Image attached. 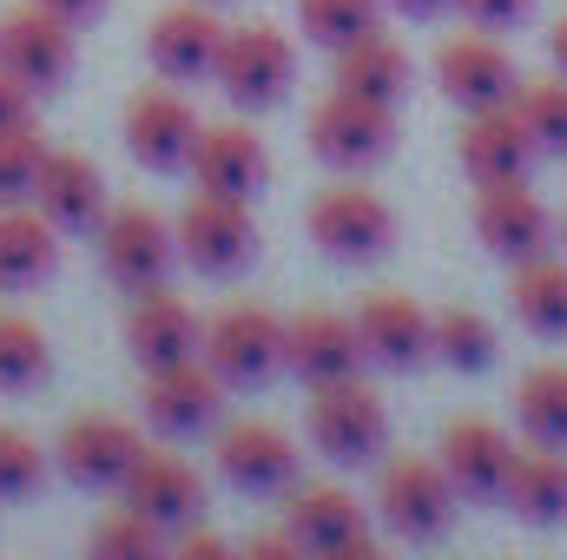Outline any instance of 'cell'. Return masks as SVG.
<instances>
[{
  "instance_id": "f546056e",
  "label": "cell",
  "mask_w": 567,
  "mask_h": 560,
  "mask_svg": "<svg viewBox=\"0 0 567 560\" xmlns=\"http://www.w3.org/2000/svg\"><path fill=\"white\" fill-rule=\"evenodd\" d=\"M515 422L528 442L567 448V363H542L515 383Z\"/></svg>"
},
{
  "instance_id": "ee69618b",
  "label": "cell",
  "mask_w": 567,
  "mask_h": 560,
  "mask_svg": "<svg viewBox=\"0 0 567 560\" xmlns=\"http://www.w3.org/2000/svg\"><path fill=\"white\" fill-rule=\"evenodd\" d=\"M561 245H567V218H561Z\"/></svg>"
},
{
  "instance_id": "83f0119b",
  "label": "cell",
  "mask_w": 567,
  "mask_h": 560,
  "mask_svg": "<svg viewBox=\"0 0 567 560\" xmlns=\"http://www.w3.org/2000/svg\"><path fill=\"white\" fill-rule=\"evenodd\" d=\"M330 86L396 106V100L410 93V53H403L390 33H363V40H350V46L330 53Z\"/></svg>"
},
{
  "instance_id": "e575fe53",
  "label": "cell",
  "mask_w": 567,
  "mask_h": 560,
  "mask_svg": "<svg viewBox=\"0 0 567 560\" xmlns=\"http://www.w3.org/2000/svg\"><path fill=\"white\" fill-rule=\"evenodd\" d=\"M40 165H47V139L33 126H7L0 133V205H33Z\"/></svg>"
},
{
  "instance_id": "836d02e7",
  "label": "cell",
  "mask_w": 567,
  "mask_h": 560,
  "mask_svg": "<svg viewBox=\"0 0 567 560\" xmlns=\"http://www.w3.org/2000/svg\"><path fill=\"white\" fill-rule=\"evenodd\" d=\"M435 356L449 363V370H488L495 363V330H488V317H475V310H442L435 317Z\"/></svg>"
},
{
  "instance_id": "9c48e42d",
  "label": "cell",
  "mask_w": 567,
  "mask_h": 560,
  "mask_svg": "<svg viewBox=\"0 0 567 560\" xmlns=\"http://www.w3.org/2000/svg\"><path fill=\"white\" fill-rule=\"evenodd\" d=\"M73 20H60L53 7L40 0H20L7 20H0V66L40 100V93H60L73 80Z\"/></svg>"
},
{
  "instance_id": "6da1fadb",
  "label": "cell",
  "mask_w": 567,
  "mask_h": 560,
  "mask_svg": "<svg viewBox=\"0 0 567 560\" xmlns=\"http://www.w3.org/2000/svg\"><path fill=\"white\" fill-rule=\"evenodd\" d=\"M310 448L337 468H370L383 462V442H390V409L383 396L363 383V376H343V383H317L310 390Z\"/></svg>"
},
{
  "instance_id": "2e32d148",
  "label": "cell",
  "mask_w": 567,
  "mask_h": 560,
  "mask_svg": "<svg viewBox=\"0 0 567 560\" xmlns=\"http://www.w3.org/2000/svg\"><path fill=\"white\" fill-rule=\"evenodd\" d=\"M218 46H225V20L212 13V0H178V7L152 13V27H145V53H152L158 80H172V86L212 80Z\"/></svg>"
},
{
  "instance_id": "d6986e66",
  "label": "cell",
  "mask_w": 567,
  "mask_h": 560,
  "mask_svg": "<svg viewBox=\"0 0 567 560\" xmlns=\"http://www.w3.org/2000/svg\"><path fill=\"white\" fill-rule=\"evenodd\" d=\"M192 185L198 191H218V198H258L265 178H271V152L251 126L225 120V126H198V145L185 158Z\"/></svg>"
},
{
  "instance_id": "5b68a950",
  "label": "cell",
  "mask_w": 567,
  "mask_h": 560,
  "mask_svg": "<svg viewBox=\"0 0 567 560\" xmlns=\"http://www.w3.org/2000/svg\"><path fill=\"white\" fill-rule=\"evenodd\" d=\"M284 343H290V323L265 303H231L205 323V363L225 376V390H265L284 370Z\"/></svg>"
},
{
  "instance_id": "60d3db41",
  "label": "cell",
  "mask_w": 567,
  "mask_h": 560,
  "mask_svg": "<svg viewBox=\"0 0 567 560\" xmlns=\"http://www.w3.org/2000/svg\"><path fill=\"white\" fill-rule=\"evenodd\" d=\"M40 7H53L60 20H73V27H86V20H100L106 13V0H40Z\"/></svg>"
},
{
  "instance_id": "f1b7e54d",
  "label": "cell",
  "mask_w": 567,
  "mask_h": 560,
  "mask_svg": "<svg viewBox=\"0 0 567 560\" xmlns=\"http://www.w3.org/2000/svg\"><path fill=\"white\" fill-rule=\"evenodd\" d=\"M508 303L535 336H567V258H528L508 278Z\"/></svg>"
},
{
  "instance_id": "1f68e13d",
  "label": "cell",
  "mask_w": 567,
  "mask_h": 560,
  "mask_svg": "<svg viewBox=\"0 0 567 560\" xmlns=\"http://www.w3.org/2000/svg\"><path fill=\"white\" fill-rule=\"evenodd\" d=\"M297 27L310 33V46L337 53L363 33H383V0H297Z\"/></svg>"
},
{
  "instance_id": "4316f807",
  "label": "cell",
  "mask_w": 567,
  "mask_h": 560,
  "mask_svg": "<svg viewBox=\"0 0 567 560\" xmlns=\"http://www.w3.org/2000/svg\"><path fill=\"white\" fill-rule=\"evenodd\" d=\"M502 501H508L528 528H561L567 521V455L548 448V442L515 448V468H508Z\"/></svg>"
},
{
  "instance_id": "603a6c76",
  "label": "cell",
  "mask_w": 567,
  "mask_h": 560,
  "mask_svg": "<svg viewBox=\"0 0 567 560\" xmlns=\"http://www.w3.org/2000/svg\"><path fill=\"white\" fill-rule=\"evenodd\" d=\"M475 238H482L488 258H502V265H528V258L548 251V211H542V198L528 191V178H515V185H482V198H475Z\"/></svg>"
},
{
  "instance_id": "ba28073f",
  "label": "cell",
  "mask_w": 567,
  "mask_h": 560,
  "mask_svg": "<svg viewBox=\"0 0 567 560\" xmlns=\"http://www.w3.org/2000/svg\"><path fill=\"white\" fill-rule=\"evenodd\" d=\"M145 455V435L113 409H93V416H73L53 442V462L73 488H93V495H120V481L133 475V462Z\"/></svg>"
},
{
  "instance_id": "b9f144b4",
  "label": "cell",
  "mask_w": 567,
  "mask_h": 560,
  "mask_svg": "<svg viewBox=\"0 0 567 560\" xmlns=\"http://www.w3.org/2000/svg\"><path fill=\"white\" fill-rule=\"evenodd\" d=\"M383 7H396V13H410V20H435V13L455 7V0H383Z\"/></svg>"
},
{
  "instance_id": "8fae6325",
  "label": "cell",
  "mask_w": 567,
  "mask_h": 560,
  "mask_svg": "<svg viewBox=\"0 0 567 560\" xmlns=\"http://www.w3.org/2000/svg\"><path fill=\"white\" fill-rule=\"evenodd\" d=\"M100 265H106V278L120 283L126 297L165 283V271L178 265V231H172V218H158L152 205H113V211L100 218Z\"/></svg>"
},
{
  "instance_id": "4fadbf2b",
  "label": "cell",
  "mask_w": 567,
  "mask_h": 560,
  "mask_svg": "<svg viewBox=\"0 0 567 560\" xmlns=\"http://www.w3.org/2000/svg\"><path fill=\"white\" fill-rule=\"evenodd\" d=\"M435 86H442L462 113H488V106H515L522 73H515L508 46L475 27V33H455V40L435 46Z\"/></svg>"
},
{
  "instance_id": "7bdbcfd3",
  "label": "cell",
  "mask_w": 567,
  "mask_h": 560,
  "mask_svg": "<svg viewBox=\"0 0 567 560\" xmlns=\"http://www.w3.org/2000/svg\"><path fill=\"white\" fill-rule=\"evenodd\" d=\"M548 53H555V73H567V13L555 20V33H548Z\"/></svg>"
},
{
  "instance_id": "ffe728a7",
  "label": "cell",
  "mask_w": 567,
  "mask_h": 560,
  "mask_svg": "<svg viewBox=\"0 0 567 560\" xmlns=\"http://www.w3.org/2000/svg\"><path fill=\"white\" fill-rule=\"evenodd\" d=\"M442 468H449V481H455V495H468V501H502V488H508V468H515V442H508V428L488 416H455L442 428Z\"/></svg>"
},
{
  "instance_id": "8992f818",
  "label": "cell",
  "mask_w": 567,
  "mask_h": 560,
  "mask_svg": "<svg viewBox=\"0 0 567 560\" xmlns=\"http://www.w3.org/2000/svg\"><path fill=\"white\" fill-rule=\"evenodd\" d=\"M303 133H310V152H317L330 172H363V165L390 158V145H396V106L330 86V93L310 106V126H303Z\"/></svg>"
},
{
  "instance_id": "9a60e30c",
  "label": "cell",
  "mask_w": 567,
  "mask_h": 560,
  "mask_svg": "<svg viewBox=\"0 0 567 560\" xmlns=\"http://www.w3.org/2000/svg\"><path fill=\"white\" fill-rule=\"evenodd\" d=\"M120 139H126V152L145 172H185V158L198 145V113H192V100L178 86H140L126 100Z\"/></svg>"
},
{
  "instance_id": "484cf974",
  "label": "cell",
  "mask_w": 567,
  "mask_h": 560,
  "mask_svg": "<svg viewBox=\"0 0 567 560\" xmlns=\"http://www.w3.org/2000/svg\"><path fill=\"white\" fill-rule=\"evenodd\" d=\"M60 271V225L40 205H0V290H40Z\"/></svg>"
},
{
  "instance_id": "d6a6232c",
  "label": "cell",
  "mask_w": 567,
  "mask_h": 560,
  "mask_svg": "<svg viewBox=\"0 0 567 560\" xmlns=\"http://www.w3.org/2000/svg\"><path fill=\"white\" fill-rule=\"evenodd\" d=\"M515 113H522L528 139L542 145V152H567V73H555V80H522Z\"/></svg>"
},
{
  "instance_id": "30bf717a",
  "label": "cell",
  "mask_w": 567,
  "mask_h": 560,
  "mask_svg": "<svg viewBox=\"0 0 567 560\" xmlns=\"http://www.w3.org/2000/svg\"><path fill=\"white\" fill-rule=\"evenodd\" d=\"M212 462H218V475H225L238 495H258V501H265V495H290V488H297V468H303L297 442L265 416L225 422L218 442H212Z\"/></svg>"
},
{
  "instance_id": "5bb4252c",
  "label": "cell",
  "mask_w": 567,
  "mask_h": 560,
  "mask_svg": "<svg viewBox=\"0 0 567 560\" xmlns=\"http://www.w3.org/2000/svg\"><path fill=\"white\" fill-rule=\"evenodd\" d=\"M145 422L172 442L185 435H205L225 416V376L205 363V356H185V363H165V370H145Z\"/></svg>"
},
{
  "instance_id": "d4e9b609",
  "label": "cell",
  "mask_w": 567,
  "mask_h": 560,
  "mask_svg": "<svg viewBox=\"0 0 567 560\" xmlns=\"http://www.w3.org/2000/svg\"><path fill=\"white\" fill-rule=\"evenodd\" d=\"M33 205L60 231H100V218L113 211L106 205V178H100V165L86 152H47L40 185H33Z\"/></svg>"
},
{
  "instance_id": "ab89813d",
  "label": "cell",
  "mask_w": 567,
  "mask_h": 560,
  "mask_svg": "<svg viewBox=\"0 0 567 560\" xmlns=\"http://www.w3.org/2000/svg\"><path fill=\"white\" fill-rule=\"evenodd\" d=\"M7 126H33V93L0 66V133H7Z\"/></svg>"
},
{
  "instance_id": "52a82bcc",
  "label": "cell",
  "mask_w": 567,
  "mask_h": 560,
  "mask_svg": "<svg viewBox=\"0 0 567 560\" xmlns=\"http://www.w3.org/2000/svg\"><path fill=\"white\" fill-rule=\"evenodd\" d=\"M178 258L198 271V278H231L251 265L258 251V218H251V198H218V191H198L178 218Z\"/></svg>"
},
{
  "instance_id": "3957f363",
  "label": "cell",
  "mask_w": 567,
  "mask_h": 560,
  "mask_svg": "<svg viewBox=\"0 0 567 560\" xmlns=\"http://www.w3.org/2000/svg\"><path fill=\"white\" fill-rule=\"evenodd\" d=\"M303 231H310V245H317L323 258H337V265H377V258H390V245H396V211H390L377 191L337 178V185H323V191L310 198Z\"/></svg>"
},
{
  "instance_id": "44dd1931",
  "label": "cell",
  "mask_w": 567,
  "mask_h": 560,
  "mask_svg": "<svg viewBox=\"0 0 567 560\" xmlns=\"http://www.w3.org/2000/svg\"><path fill=\"white\" fill-rule=\"evenodd\" d=\"M363 336H357V317H337V310H303L290 317V343H284V370L317 390V383H343V376H363Z\"/></svg>"
},
{
  "instance_id": "7402d4cb",
  "label": "cell",
  "mask_w": 567,
  "mask_h": 560,
  "mask_svg": "<svg viewBox=\"0 0 567 560\" xmlns=\"http://www.w3.org/2000/svg\"><path fill=\"white\" fill-rule=\"evenodd\" d=\"M120 501L140 508L145 521H158V528L172 535V528H185V521L205 515V481H198V468H192L185 455L145 448L140 462H133V475L120 481Z\"/></svg>"
},
{
  "instance_id": "ac0fdd59",
  "label": "cell",
  "mask_w": 567,
  "mask_h": 560,
  "mask_svg": "<svg viewBox=\"0 0 567 560\" xmlns=\"http://www.w3.org/2000/svg\"><path fill=\"white\" fill-rule=\"evenodd\" d=\"M126 350H133L140 370L185 363V356L205 350V323H198V310H192L178 290L152 283V290H133V310H126Z\"/></svg>"
},
{
  "instance_id": "7c38bea8",
  "label": "cell",
  "mask_w": 567,
  "mask_h": 560,
  "mask_svg": "<svg viewBox=\"0 0 567 560\" xmlns=\"http://www.w3.org/2000/svg\"><path fill=\"white\" fill-rule=\"evenodd\" d=\"M284 528L297 541V554H323V560H370V515L350 488L323 481V488H297L290 508H284Z\"/></svg>"
},
{
  "instance_id": "4dcf8cb0",
  "label": "cell",
  "mask_w": 567,
  "mask_h": 560,
  "mask_svg": "<svg viewBox=\"0 0 567 560\" xmlns=\"http://www.w3.org/2000/svg\"><path fill=\"white\" fill-rule=\"evenodd\" d=\"M47 376H53L47 330H40L33 317H13V310H0V396H33Z\"/></svg>"
},
{
  "instance_id": "e0dca14e",
  "label": "cell",
  "mask_w": 567,
  "mask_h": 560,
  "mask_svg": "<svg viewBox=\"0 0 567 560\" xmlns=\"http://www.w3.org/2000/svg\"><path fill=\"white\" fill-rule=\"evenodd\" d=\"M357 336L377 370H416L435 356V317L403 290H370L357 303Z\"/></svg>"
},
{
  "instance_id": "8d00e7d4",
  "label": "cell",
  "mask_w": 567,
  "mask_h": 560,
  "mask_svg": "<svg viewBox=\"0 0 567 560\" xmlns=\"http://www.w3.org/2000/svg\"><path fill=\"white\" fill-rule=\"evenodd\" d=\"M47 481V448L27 428H0V501H27Z\"/></svg>"
},
{
  "instance_id": "f35d334b",
  "label": "cell",
  "mask_w": 567,
  "mask_h": 560,
  "mask_svg": "<svg viewBox=\"0 0 567 560\" xmlns=\"http://www.w3.org/2000/svg\"><path fill=\"white\" fill-rule=\"evenodd\" d=\"M165 554H178V560H225V554H231V541H225V535H212V528H198V521H185V528H172V535H165Z\"/></svg>"
},
{
  "instance_id": "cb8c5ba5",
  "label": "cell",
  "mask_w": 567,
  "mask_h": 560,
  "mask_svg": "<svg viewBox=\"0 0 567 560\" xmlns=\"http://www.w3.org/2000/svg\"><path fill=\"white\" fill-rule=\"evenodd\" d=\"M535 152H542V145L528 139V126H522L515 106L468 113V126H462V172L475 178V191H482V185H515V178H528Z\"/></svg>"
},
{
  "instance_id": "d590c367",
  "label": "cell",
  "mask_w": 567,
  "mask_h": 560,
  "mask_svg": "<svg viewBox=\"0 0 567 560\" xmlns=\"http://www.w3.org/2000/svg\"><path fill=\"white\" fill-rule=\"evenodd\" d=\"M86 548H93V554H140L145 560V554H165V528H158V521H145L140 508H126V501H120L106 521H93Z\"/></svg>"
},
{
  "instance_id": "74e56055",
  "label": "cell",
  "mask_w": 567,
  "mask_h": 560,
  "mask_svg": "<svg viewBox=\"0 0 567 560\" xmlns=\"http://www.w3.org/2000/svg\"><path fill=\"white\" fill-rule=\"evenodd\" d=\"M455 13L468 27H482V33H508V27H522L535 13V0H455Z\"/></svg>"
},
{
  "instance_id": "7a4b0ae2",
  "label": "cell",
  "mask_w": 567,
  "mask_h": 560,
  "mask_svg": "<svg viewBox=\"0 0 567 560\" xmlns=\"http://www.w3.org/2000/svg\"><path fill=\"white\" fill-rule=\"evenodd\" d=\"M212 80H218V93L238 113H265V106H278L284 93H290V80H297V46L271 20H238V27H225Z\"/></svg>"
},
{
  "instance_id": "277c9868",
  "label": "cell",
  "mask_w": 567,
  "mask_h": 560,
  "mask_svg": "<svg viewBox=\"0 0 567 560\" xmlns=\"http://www.w3.org/2000/svg\"><path fill=\"white\" fill-rule=\"evenodd\" d=\"M455 481L442 455H390L377 462V515L396 541H435L455 521Z\"/></svg>"
}]
</instances>
